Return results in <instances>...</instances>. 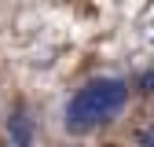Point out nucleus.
Wrapping results in <instances>:
<instances>
[{"mask_svg": "<svg viewBox=\"0 0 154 147\" xmlns=\"http://www.w3.org/2000/svg\"><path fill=\"white\" fill-rule=\"evenodd\" d=\"M128 99V88L118 77H99V81H88L77 96L66 103V129L70 133H88L99 121L114 118Z\"/></svg>", "mask_w": 154, "mask_h": 147, "instance_id": "nucleus-1", "label": "nucleus"}, {"mask_svg": "<svg viewBox=\"0 0 154 147\" xmlns=\"http://www.w3.org/2000/svg\"><path fill=\"white\" fill-rule=\"evenodd\" d=\"M8 136L15 147H33V121H29L26 110H15L8 118Z\"/></svg>", "mask_w": 154, "mask_h": 147, "instance_id": "nucleus-2", "label": "nucleus"}, {"mask_svg": "<svg viewBox=\"0 0 154 147\" xmlns=\"http://www.w3.org/2000/svg\"><path fill=\"white\" fill-rule=\"evenodd\" d=\"M136 140H140V147H154V125H143L136 133Z\"/></svg>", "mask_w": 154, "mask_h": 147, "instance_id": "nucleus-3", "label": "nucleus"}, {"mask_svg": "<svg viewBox=\"0 0 154 147\" xmlns=\"http://www.w3.org/2000/svg\"><path fill=\"white\" fill-rule=\"evenodd\" d=\"M140 85H143V92H154V70H147V74H143Z\"/></svg>", "mask_w": 154, "mask_h": 147, "instance_id": "nucleus-4", "label": "nucleus"}]
</instances>
